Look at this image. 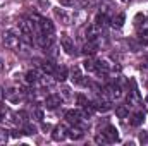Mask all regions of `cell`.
Returning a JSON list of instances; mask_svg holds the SVG:
<instances>
[{"label": "cell", "mask_w": 148, "mask_h": 146, "mask_svg": "<svg viewBox=\"0 0 148 146\" xmlns=\"http://www.w3.org/2000/svg\"><path fill=\"white\" fill-rule=\"evenodd\" d=\"M3 45H5L7 48H10V50H16V48H19V45H21V38L17 36V33H16L14 29H9V31L3 35Z\"/></svg>", "instance_id": "6da1fadb"}, {"label": "cell", "mask_w": 148, "mask_h": 146, "mask_svg": "<svg viewBox=\"0 0 148 146\" xmlns=\"http://www.w3.org/2000/svg\"><path fill=\"white\" fill-rule=\"evenodd\" d=\"M129 84L133 86V89H131L129 95H127V105H129V107H138V105H140V93H138V88H136L134 79H131Z\"/></svg>", "instance_id": "7a4b0ae2"}, {"label": "cell", "mask_w": 148, "mask_h": 146, "mask_svg": "<svg viewBox=\"0 0 148 146\" xmlns=\"http://www.w3.org/2000/svg\"><path fill=\"white\" fill-rule=\"evenodd\" d=\"M59 105H62V96L60 95H48L47 98H45V107L47 108H50V110H53V108H57Z\"/></svg>", "instance_id": "3957f363"}, {"label": "cell", "mask_w": 148, "mask_h": 146, "mask_svg": "<svg viewBox=\"0 0 148 146\" xmlns=\"http://www.w3.org/2000/svg\"><path fill=\"white\" fill-rule=\"evenodd\" d=\"M67 127L64 126V124H60V126H57L55 129H53V132H52V139L53 141H64L66 138H67Z\"/></svg>", "instance_id": "277c9868"}, {"label": "cell", "mask_w": 148, "mask_h": 146, "mask_svg": "<svg viewBox=\"0 0 148 146\" xmlns=\"http://www.w3.org/2000/svg\"><path fill=\"white\" fill-rule=\"evenodd\" d=\"M36 43L41 46V48H50L52 45H53V36L52 35H47V33H40L36 36Z\"/></svg>", "instance_id": "5b68a950"}, {"label": "cell", "mask_w": 148, "mask_h": 146, "mask_svg": "<svg viewBox=\"0 0 148 146\" xmlns=\"http://www.w3.org/2000/svg\"><path fill=\"white\" fill-rule=\"evenodd\" d=\"M38 26H40V31L47 33V35H53V31H55L53 23L48 21V19H38Z\"/></svg>", "instance_id": "8992f818"}, {"label": "cell", "mask_w": 148, "mask_h": 146, "mask_svg": "<svg viewBox=\"0 0 148 146\" xmlns=\"http://www.w3.org/2000/svg\"><path fill=\"white\" fill-rule=\"evenodd\" d=\"M102 132L105 134V138H107L109 143H115V141H119V131H117L114 126H107Z\"/></svg>", "instance_id": "52a82bcc"}, {"label": "cell", "mask_w": 148, "mask_h": 146, "mask_svg": "<svg viewBox=\"0 0 148 146\" xmlns=\"http://www.w3.org/2000/svg\"><path fill=\"white\" fill-rule=\"evenodd\" d=\"M38 26V23H31V21H28V19H23L21 23H19V29H21V33L23 35H31V31L35 29ZM38 29H40V26H38Z\"/></svg>", "instance_id": "ba28073f"}, {"label": "cell", "mask_w": 148, "mask_h": 146, "mask_svg": "<svg viewBox=\"0 0 148 146\" xmlns=\"http://www.w3.org/2000/svg\"><path fill=\"white\" fill-rule=\"evenodd\" d=\"M81 117H83V113H81L79 110H67V112H66V120H67L69 124H73V126H76V124L81 122Z\"/></svg>", "instance_id": "9c48e42d"}, {"label": "cell", "mask_w": 148, "mask_h": 146, "mask_svg": "<svg viewBox=\"0 0 148 146\" xmlns=\"http://www.w3.org/2000/svg\"><path fill=\"white\" fill-rule=\"evenodd\" d=\"M60 45H62V48L66 50V53H69V55L74 53V43L67 35H62V36H60Z\"/></svg>", "instance_id": "30bf717a"}, {"label": "cell", "mask_w": 148, "mask_h": 146, "mask_svg": "<svg viewBox=\"0 0 148 146\" xmlns=\"http://www.w3.org/2000/svg\"><path fill=\"white\" fill-rule=\"evenodd\" d=\"M105 91H107V95H109L110 98H121V96H122V89H121L119 84H109V86L105 88Z\"/></svg>", "instance_id": "8fae6325"}, {"label": "cell", "mask_w": 148, "mask_h": 146, "mask_svg": "<svg viewBox=\"0 0 148 146\" xmlns=\"http://www.w3.org/2000/svg\"><path fill=\"white\" fill-rule=\"evenodd\" d=\"M95 110H98V112H109V110L112 108V105H110V100H107V98H100V100H97L95 103Z\"/></svg>", "instance_id": "7c38bea8"}, {"label": "cell", "mask_w": 148, "mask_h": 146, "mask_svg": "<svg viewBox=\"0 0 148 146\" xmlns=\"http://www.w3.org/2000/svg\"><path fill=\"white\" fill-rule=\"evenodd\" d=\"M67 136H69L71 139H74V141H77V139H81V138L84 136V131H83V127H79V124H76L73 129L67 132Z\"/></svg>", "instance_id": "4fadbf2b"}, {"label": "cell", "mask_w": 148, "mask_h": 146, "mask_svg": "<svg viewBox=\"0 0 148 146\" xmlns=\"http://www.w3.org/2000/svg\"><path fill=\"white\" fill-rule=\"evenodd\" d=\"M97 50H98V46H97V43H95V40H88V43L83 46V53L84 55H93V53H97Z\"/></svg>", "instance_id": "5bb4252c"}, {"label": "cell", "mask_w": 148, "mask_h": 146, "mask_svg": "<svg viewBox=\"0 0 148 146\" xmlns=\"http://www.w3.org/2000/svg\"><path fill=\"white\" fill-rule=\"evenodd\" d=\"M40 67H41V71H43V72L48 74V76H50V74H53V72H55V69H57V67L53 65V62H52V60H43V62L40 64Z\"/></svg>", "instance_id": "9a60e30c"}, {"label": "cell", "mask_w": 148, "mask_h": 146, "mask_svg": "<svg viewBox=\"0 0 148 146\" xmlns=\"http://www.w3.org/2000/svg\"><path fill=\"white\" fill-rule=\"evenodd\" d=\"M5 98H7V100H10V102H19L21 93H19V89L10 88V89H7V91H5Z\"/></svg>", "instance_id": "2e32d148"}, {"label": "cell", "mask_w": 148, "mask_h": 146, "mask_svg": "<svg viewBox=\"0 0 148 146\" xmlns=\"http://www.w3.org/2000/svg\"><path fill=\"white\" fill-rule=\"evenodd\" d=\"M143 119H145V115H143V112H136L133 117H131V120H129V124L133 126V127H138V126H141L143 124Z\"/></svg>", "instance_id": "e0dca14e"}, {"label": "cell", "mask_w": 148, "mask_h": 146, "mask_svg": "<svg viewBox=\"0 0 148 146\" xmlns=\"http://www.w3.org/2000/svg\"><path fill=\"white\" fill-rule=\"evenodd\" d=\"M53 74H55V79L62 83V81H66V79H67V67L60 65V67H57V69H55V72H53Z\"/></svg>", "instance_id": "ac0fdd59"}, {"label": "cell", "mask_w": 148, "mask_h": 146, "mask_svg": "<svg viewBox=\"0 0 148 146\" xmlns=\"http://www.w3.org/2000/svg\"><path fill=\"white\" fill-rule=\"evenodd\" d=\"M24 79H26V83H28V84H35V83L40 81V74H38L36 71H28L26 76H24Z\"/></svg>", "instance_id": "d6986e66"}, {"label": "cell", "mask_w": 148, "mask_h": 146, "mask_svg": "<svg viewBox=\"0 0 148 146\" xmlns=\"http://www.w3.org/2000/svg\"><path fill=\"white\" fill-rule=\"evenodd\" d=\"M83 67H84V71L93 72V71H97V60H93L91 57H88V59L83 62Z\"/></svg>", "instance_id": "ffe728a7"}, {"label": "cell", "mask_w": 148, "mask_h": 146, "mask_svg": "<svg viewBox=\"0 0 148 146\" xmlns=\"http://www.w3.org/2000/svg\"><path fill=\"white\" fill-rule=\"evenodd\" d=\"M71 79H73L74 84H84V81H83V76H81V71H79V67H74V69H73Z\"/></svg>", "instance_id": "44dd1931"}, {"label": "cell", "mask_w": 148, "mask_h": 146, "mask_svg": "<svg viewBox=\"0 0 148 146\" xmlns=\"http://www.w3.org/2000/svg\"><path fill=\"white\" fill-rule=\"evenodd\" d=\"M98 33H100V28H98L97 24H93V26H90V28L86 29V38H88V40H95V38L98 36Z\"/></svg>", "instance_id": "7402d4cb"}, {"label": "cell", "mask_w": 148, "mask_h": 146, "mask_svg": "<svg viewBox=\"0 0 148 146\" xmlns=\"http://www.w3.org/2000/svg\"><path fill=\"white\" fill-rule=\"evenodd\" d=\"M95 24H97L98 28H105V26L109 24V17H107L105 14H98V16L95 17Z\"/></svg>", "instance_id": "603a6c76"}, {"label": "cell", "mask_w": 148, "mask_h": 146, "mask_svg": "<svg viewBox=\"0 0 148 146\" xmlns=\"http://www.w3.org/2000/svg\"><path fill=\"white\" fill-rule=\"evenodd\" d=\"M115 115H117L119 119H126V117L129 115V108H127L126 105H119V107L115 108Z\"/></svg>", "instance_id": "cb8c5ba5"}, {"label": "cell", "mask_w": 148, "mask_h": 146, "mask_svg": "<svg viewBox=\"0 0 148 146\" xmlns=\"http://www.w3.org/2000/svg\"><path fill=\"white\" fill-rule=\"evenodd\" d=\"M124 14H117L115 17H112V26L114 28H122V24H124Z\"/></svg>", "instance_id": "d4e9b609"}, {"label": "cell", "mask_w": 148, "mask_h": 146, "mask_svg": "<svg viewBox=\"0 0 148 146\" xmlns=\"http://www.w3.org/2000/svg\"><path fill=\"white\" fill-rule=\"evenodd\" d=\"M81 113H83L84 117H91V115L95 113V105L88 102V103H86V105L83 107V112H81Z\"/></svg>", "instance_id": "484cf974"}, {"label": "cell", "mask_w": 148, "mask_h": 146, "mask_svg": "<svg viewBox=\"0 0 148 146\" xmlns=\"http://www.w3.org/2000/svg\"><path fill=\"white\" fill-rule=\"evenodd\" d=\"M55 16H57L59 19H62V23H64V24H69V16H67L62 9H60V10H59V9H55Z\"/></svg>", "instance_id": "4316f807"}, {"label": "cell", "mask_w": 148, "mask_h": 146, "mask_svg": "<svg viewBox=\"0 0 148 146\" xmlns=\"http://www.w3.org/2000/svg\"><path fill=\"white\" fill-rule=\"evenodd\" d=\"M138 40H140V43H141V45H148V29H145V31H140Z\"/></svg>", "instance_id": "83f0119b"}, {"label": "cell", "mask_w": 148, "mask_h": 146, "mask_svg": "<svg viewBox=\"0 0 148 146\" xmlns=\"http://www.w3.org/2000/svg\"><path fill=\"white\" fill-rule=\"evenodd\" d=\"M16 117H17V122H24V124L28 122V113H26V112H23V110H21V112H17V113H16Z\"/></svg>", "instance_id": "f1b7e54d"}, {"label": "cell", "mask_w": 148, "mask_h": 146, "mask_svg": "<svg viewBox=\"0 0 148 146\" xmlns=\"http://www.w3.org/2000/svg\"><path fill=\"white\" fill-rule=\"evenodd\" d=\"M35 132H36V127L26 122V126H24V132H23V134H35Z\"/></svg>", "instance_id": "f546056e"}, {"label": "cell", "mask_w": 148, "mask_h": 146, "mask_svg": "<svg viewBox=\"0 0 148 146\" xmlns=\"http://www.w3.org/2000/svg\"><path fill=\"white\" fill-rule=\"evenodd\" d=\"M95 143H98V145L102 143V145H103V143H109V141H107L105 134H103V132H100V134H97V136H95Z\"/></svg>", "instance_id": "4dcf8cb0"}, {"label": "cell", "mask_w": 148, "mask_h": 146, "mask_svg": "<svg viewBox=\"0 0 148 146\" xmlns=\"http://www.w3.org/2000/svg\"><path fill=\"white\" fill-rule=\"evenodd\" d=\"M33 119L38 120V122H41V120H43V110H40V108L35 110V112H33Z\"/></svg>", "instance_id": "1f68e13d"}, {"label": "cell", "mask_w": 148, "mask_h": 146, "mask_svg": "<svg viewBox=\"0 0 148 146\" xmlns=\"http://www.w3.org/2000/svg\"><path fill=\"white\" fill-rule=\"evenodd\" d=\"M40 81H41V84H43V86H48V88L53 84V81H52V79H48V74H47L45 77H40Z\"/></svg>", "instance_id": "d6a6232c"}, {"label": "cell", "mask_w": 148, "mask_h": 146, "mask_svg": "<svg viewBox=\"0 0 148 146\" xmlns=\"http://www.w3.org/2000/svg\"><path fill=\"white\" fill-rule=\"evenodd\" d=\"M86 103H88V100H86V98H84L83 95H77V105H81V107H84Z\"/></svg>", "instance_id": "836d02e7"}, {"label": "cell", "mask_w": 148, "mask_h": 146, "mask_svg": "<svg viewBox=\"0 0 148 146\" xmlns=\"http://www.w3.org/2000/svg\"><path fill=\"white\" fill-rule=\"evenodd\" d=\"M9 139V134H7V131H0V143H5Z\"/></svg>", "instance_id": "e575fe53"}, {"label": "cell", "mask_w": 148, "mask_h": 146, "mask_svg": "<svg viewBox=\"0 0 148 146\" xmlns=\"http://www.w3.org/2000/svg\"><path fill=\"white\" fill-rule=\"evenodd\" d=\"M140 141H141L143 145L148 143V134H147V132H141V134H140Z\"/></svg>", "instance_id": "d590c367"}, {"label": "cell", "mask_w": 148, "mask_h": 146, "mask_svg": "<svg viewBox=\"0 0 148 146\" xmlns=\"http://www.w3.org/2000/svg\"><path fill=\"white\" fill-rule=\"evenodd\" d=\"M59 2H60L62 5H66V7H71V5H73V0H59Z\"/></svg>", "instance_id": "8d00e7d4"}, {"label": "cell", "mask_w": 148, "mask_h": 146, "mask_svg": "<svg viewBox=\"0 0 148 146\" xmlns=\"http://www.w3.org/2000/svg\"><path fill=\"white\" fill-rule=\"evenodd\" d=\"M62 93H64V96H69V88H64Z\"/></svg>", "instance_id": "74e56055"}, {"label": "cell", "mask_w": 148, "mask_h": 146, "mask_svg": "<svg viewBox=\"0 0 148 146\" xmlns=\"http://www.w3.org/2000/svg\"><path fill=\"white\" fill-rule=\"evenodd\" d=\"M41 129H43V131H50V126H48V124H43Z\"/></svg>", "instance_id": "f35d334b"}, {"label": "cell", "mask_w": 148, "mask_h": 146, "mask_svg": "<svg viewBox=\"0 0 148 146\" xmlns=\"http://www.w3.org/2000/svg\"><path fill=\"white\" fill-rule=\"evenodd\" d=\"M21 134H23V132H19V131H14V134H12V136H14V138H19Z\"/></svg>", "instance_id": "ab89813d"}, {"label": "cell", "mask_w": 148, "mask_h": 146, "mask_svg": "<svg viewBox=\"0 0 148 146\" xmlns=\"http://www.w3.org/2000/svg\"><path fill=\"white\" fill-rule=\"evenodd\" d=\"M145 110H147V112H148V96H147V98H145Z\"/></svg>", "instance_id": "60d3db41"}, {"label": "cell", "mask_w": 148, "mask_h": 146, "mask_svg": "<svg viewBox=\"0 0 148 146\" xmlns=\"http://www.w3.org/2000/svg\"><path fill=\"white\" fill-rule=\"evenodd\" d=\"M2 71H3V60L0 59V72H2Z\"/></svg>", "instance_id": "b9f144b4"}, {"label": "cell", "mask_w": 148, "mask_h": 146, "mask_svg": "<svg viewBox=\"0 0 148 146\" xmlns=\"http://www.w3.org/2000/svg\"><path fill=\"white\" fill-rule=\"evenodd\" d=\"M122 2H127V0H122Z\"/></svg>", "instance_id": "7bdbcfd3"}]
</instances>
